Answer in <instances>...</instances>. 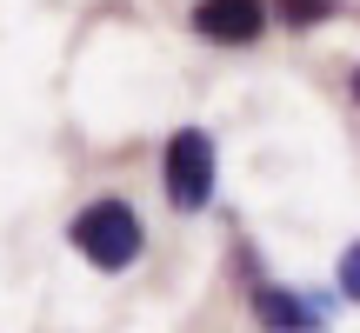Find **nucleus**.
I'll return each instance as SVG.
<instances>
[{
    "mask_svg": "<svg viewBox=\"0 0 360 333\" xmlns=\"http://www.w3.org/2000/svg\"><path fill=\"white\" fill-rule=\"evenodd\" d=\"M254 313H260V327H267V333H314V327L327 320L321 307H307L300 294H281V287H260V294H254Z\"/></svg>",
    "mask_w": 360,
    "mask_h": 333,
    "instance_id": "20e7f679",
    "label": "nucleus"
},
{
    "mask_svg": "<svg viewBox=\"0 0 360 333\" xmlns=\"http://www.w3.org/2000/svg\"><path fill=\"white\" fill-rule=\"evenodd\" d=\"M74 247L94 260L101 273H120V267H134L141 260V247H147V233H141V214H134L127 200H94V207H80L74 214Z\"/></svg>",
    "mask_w": 360,
    "mask_h": 333,
    "instance_id": "f257e3e1",
    "label": "nucleus"
},
{
    "mask_svg": "<svg viewBox=\"0 0 360 333\" xmlns=\"http://www.w3.org/2000/svg\"><path fill=\"white\" fill-rule=\"evenodd\" d=\"M267 27V0H200L193 7V34L220 40V47H247Z\"/></svg>",
    "mask_w": 360,
    "mask_h": 333,
    "instance_id": "7ed1b4c3",
    "label": "nucleus"
},
{
    "mask_svg": "<svg viewBox=\"0 0 360 333\" xmlns=\"http://www.w3.org/2000/svg\"><path fill=\"white\" fill-rule=\"evenodd\" d=\"M340 294H347V300H360V240L347 247V254H340Z\"/></svg>",
    "mask_w": 360,
    "mask_h": 333,
    "instance_id": "423d86ee",
    "label": "nucleus"
},
{
    "mask_svg": "<svg viewBox=\"0 0 360 333\" xmlns=\"http://www.w3.org/2000/svg\"><path fill=\"white\" fill-rule=\"evenodd\" d=\"M214 141H207L200 127H180L167 141V154H160V187H167V200L180 214H200L207 200H214Z\"/></svg>",
    "mask_w": 360,
    "mask_h": 333,
    "instance_id": "f03ea898",
    "label": "nucleus"
},
{
    "mask_svg": "<svg viewBox=\"0 0 360 333\" xmlns=\"http://www.w3.org/2000/svg\"><path fill=\"white\" fill-rule=\"evenodd\" d=\"M281 13H287V27H321L334 13V0H281Z\"/></svg>",
    "mask_w": 360,
    "mask_h": 333,
    "instance_id": "39448f33",
    "label": "nucleus"
},
{
    "mask_svg": "<svg viewBox=\"0 0 360 333\" xmlns=\"http://www.w3.org/2000/svg\"><path fill=\"white\" fill-rule=\"evenodd\" d=\"M354 93H360V74H354Z\"/></svg>",
    "mask_w": 360,
    "mask_h": 333,
    "instance_id": "0eeeda50",
    "label": "nucleus"
}]
</instances>
